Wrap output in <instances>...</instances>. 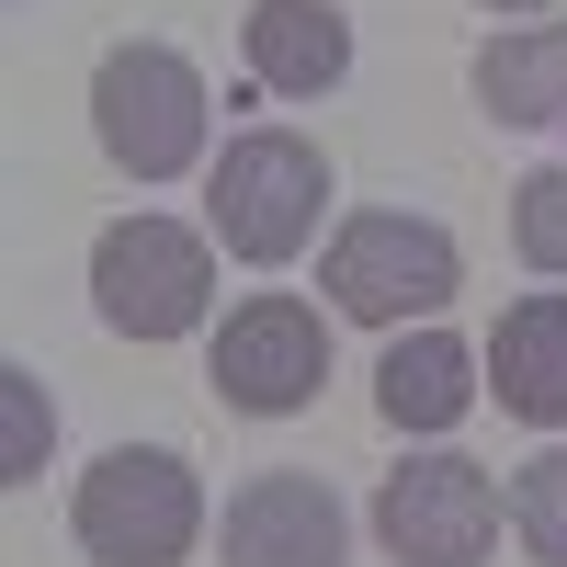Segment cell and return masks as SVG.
I'll use <instances>...</instances> for the list:
<instances>
[{
	"instance_id": "obj_14",
	"label": "cell",
	"mask_w": 567,
	"mask_h": 567,
	"mask_svg": "<svg viewBox=\"0 0 567 567\" xmlns=\"http://www.w3.org/2000/svg\"><path fill=\"white\" fill-rule=\"evenodd\" d=\"M45 443H58V409H45L34 363H0V488H23L45 465Z\"/></svg>"
},
{
	"instance_id": "obj_12",
	"label": "cell",
	"mask_w": 567,
	"mask_h": 567,
	"mask_svg": "<svg viewBox=\"0 0 567 567\" xmlns=\"http://www.w3.org/2000/svg\"><path fill=\"white\" fill-rule=\"evenodd\" d=\"M477 103L499 125H556L567 114V23H511L477 45Z\"/></svg>"
},
{
	"instance_id": "obj_6",
	"label": "cell",
	"mask_w": 567,
	"mask_h": 567,
	"mask_svg": "<svg viewBox=\"0 0 567 567\" xmlns=\"http://www.w3.org/2000/svg\"><path fill=\"white\" fill-rule=\"evenodd\" d=\"M499 523H511V499L488 488V465H465L443 443L386 465V488H374V545L398 567H488Z\"/></svg>"
},
{
	"instance_id": "obj_4",
	"label": "cell",
	"mask_w": 567,
	"mask_h": 567,
	"mask_svg": "<svg viewBox=\"0 0 567 567\" xmlns=\"http://www.w3.org/2000/svg\"><path fill=\"white\" fill-rule=\"evenodd\" d=\"M91 307L114 341H182L216 307V250L182 216H114L91 239Z\"/></svg>"
},
{
	"instance_id": "obj_15",
	"label": "cell",
	"mask_w": 567,
	"mask_h": 567,
	"mask_svg": "<svg viewBox=\"0 0 567 567\" xmlns=\"http://www.w3.org/2000/svg\"><path fill=\"white\" fill-rule=\"evenodd\" d=\"M511 250H523L545 284H567V159L534 171L523 194H511Z\"/></svg>"
},
{
	"instance_id": "obj_5",
	"label": "cell",
	"mask_w": 567,
	"mask_h": 567,
	"mask_svg": "<svg viewBox=\"0 0 567 567\" xmlns=\"http://www.w3.org/2000/svg\"><path fill=\"white\" fill-rule=\"evenodd\" d=\"M91 136L125 182H182L205 159V80L182 45H114L91 69Z\"/></svg>"
},
{
	"instance_id": "obj_16",
	"label": "cell",
	"mask_w": 567,
	"mask_h": 567,
	"mask_svg": "<svg viewBox=\"0 0 567 567\" xmlns=\"http://www.w3.org/2000/svg\"><path fill=\"white\" fill-rule=\"evenodd\" d=\"M488 12H545V0H488Z\"/></svg>"
},
{
	"instance_id": "obj_10",
	"label": "cell",
	"mask_w": 567,
	"mask_h": 567,
	"mask_svg": "<svg viewBox=\"0 0 567 567\" xmlns=\"http://www.w3.org/2000/svg\"><path fill=\"white\" fill-rule=\"evenodd\" d=\"M488 398L534 432H567V296H523L488 329Z\"/></svg>"
},
{
	"instance_id": "obj_8",
	"label": "cell",
	"mask_w": 567,
	"mask_h": 567,
	"mask_svg": "<svg viewBox=\"0 0 567 567\" xmlns=\"http://www.w3.org/2000/svg\"><path fill=\"white\" fill-rule=\"evenodd\" d=\"M216 556L227 567H352V511L318 477H284L272 465V477H250L216 511Z\"/></svg>"
},
{
	"instance_id": "obj_2",
	"label": "cell",
	"mask_w": 567,
	"mask_h": 567,
	"mask_svg": "<svg viewBox=\"0 0 567 567\" xmlns=\"http://www.w3.org/2000/svg\"><path fill=\"white\" fill-rule=\"evenodd\" d=\"M318 284H329V307H341V318H363V329H386V341H398V318H443V307H454L465 261H454V239H443L432 216L363 205V216L329 227Z\"/></svg>"
},
{
	"instance_id": "obj_11",
	"label": "cell",
	"mask_w": 567,
	"mask_h": 567,
	"mask_svg": "<svg viewBox=\"0 0 567 567\" xmlns=\"http://www.w3.org/2000/svg\"><path fill=\"white\" fill-rule=\"evenodd\" d=\"M374 409H386V432H454L477 409V352L454 329H409L374 352Z\"/></svg>"
},
{
	"instance_id": "obj_13",
	"label": "cell",
	"mask_w": 567,
	"mask_h": 567,
	"mask_svg": "<svg viewBox=\"0 0 567 567\" xmlns=\"http://www.w3.org/2000/svg\"><path fill=\"white\" fill-rule=\"evenodd\" d=\"M511 534L534 567H567V443H545L523 477H511Z\"/></svg>"
},
{
	"instance_id": "obj_9",
	"label": "cell",
	"mask_w": 567,
	"mask_h": 567,
	"mask_svg": "<svg viewBox=\"0 0 567 567\" xmlns=\"http://www.w3.org/2000/svg\"><path fill=\"white\" fill-rule=\"evenodd\" d=\"M239 58L272 103H318V91L352 80V23L329 0H250L239 12Z\"/></svg>"
},
{
	"instance_id": "obj_3",
	"label": "cell",
	"mask_w": 567,
	"mask_h": 567,
	"mask_svg": "<svg viewBox=\"0 0 567 567\" xmlns=\"http://www.w3.org/2000/svg\"><path fill=\"white\" fill-rule=\"evenodd\" d=\"M69 534H80L91 567H182V556H194V534H205V488H194V465H182V454L114 443V454L80 477Z\"/></svg>"
},
{
	"instance_id": "obj_1",
	"label": "cell",
	"mask_w": 567,
	"mask_h": 567,
	"mask_svg": "<svg viewBox=\"0 0 567 567\" xmlns=\"http://www.w3.org/2000/svg\"><path fill=\"white\" fill-rule=\"evenodd\" d=\"M205 205H216V250H239V261H261V272L307 261V239L329 227V159H318V136H296V125L227 136Z\"/></svg>"
},
{
	"instance_id": "obj_7",
	"label": "cell",
	"mask_w": 567,
	"mask_h": 567,
	"mask_svg": "<svg viewBox=\"0 0 567 567\" xmlns=\"http://www.w3.org/2000/svg\"><path fill=\"white\" fill-rule=\"evenodd\" d=\"M329 386V318L307 296H250L216 318V398L239 420H296Z\"/></svg>"
}]
</instances>
